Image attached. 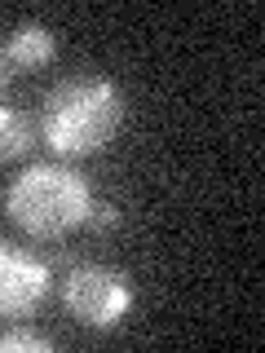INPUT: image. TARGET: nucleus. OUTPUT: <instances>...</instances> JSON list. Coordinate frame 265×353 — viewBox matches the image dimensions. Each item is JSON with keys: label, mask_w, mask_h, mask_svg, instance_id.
<instances>
[{"label": "nucleus", "mask_w": 265, "mask_h": 353, "mask_svg": "<svg viewBox=\"0 0 265 353\" xmlns=\"http://www.w3.org/2000/svg\"><path fill=\"white\" fill-rule=\"evenodd\" d=\"M49 296V265L0 239V318H22Z\"/></svg>", "instance_id": "20e7f679"}, {"label": "nucleus", "mask_w": 265, "mask_h": 353, "mask_svg": "<svg viewBox=\"0 0 265 353\" xmlns=\"http://www.w3.org/2000/svg\"><path fill=\"white\" fill-rule=\"evenodd\" d=\"M18 349H27V353H49V349H53V340H49V336H40V331H31V327L0 331V353H18Z\"/></svg>", "instance_id": "0eeeda50"}, {"label": "nucleus", "mask_w": 265, "mask_h": 353, "mask_svg": "<svg viewBox=\"0 0 265 353\" xmlns=\"http://www.w3.org/2000/svg\"><path fill=\"white\" fill-rule=\"evenodd\" d=\"M36 141V124L31 115H22L14 106H0V159H18Z\"/></svg>", "instance_id": "423d86ee"}, {"label": "nucleus", "mask_w": 265, "mask_h": 353, "mask_svg": "<svg viewBox=\"0 0 265 353\" xmlns=\"http://www.w3.org/2000/svg\"><path fill=\"white\" fill-rule=\"evenodd\" d=\"M124 124V93L106 75H71L44 97L40 137L53 154L84 159L110 146V137Z\"/></svg>", "instance_id": "f257e3e1"}, {"label": "nucleus", "mask_w": 265, "mask_h": 353, "mask_svg": "<svg viewBox=\"0 0 265 353\" xmlns=\"http://www.w3.org/2000/svg\"><path fill=\"white\" fill-rule=\"evenodd\" d=\"M5 80H9V71H5V53H0V93H5Z\"/></svg>", "instance_id": "1a4fd4ad"}, {"label": "nucleus", "mask_w": 265, "mask_h": 353, "mask_svg": "<svg viewBox=\"0 0 265 353\" xmlns=\"http://www.w3.org/2000/svg\"><path fill=\"white\" fill-rule=\"evenodd\" d=\"M93 203L97 199H93L84 176L71 168H58V163H31L5 190L9 221L36 239H58L66 230L88 225Z\"/></svg>", "instance_id": "f03ea898"}, {"label": "nucleus", "mask_w": 265, "mask_h": 353, "mask_svg": "<svg viewBox=\"0 0 265 353\" xmlns=\"http://www.w3.org/2000/svg\"><path fill=\"white\" fill-rule=\"evenodd\" d=\"M115 221H119L115 203H93V212H88V225H93V230H110Z\"/></svg>", "instance_id": "6e6552de"}, {"label": "nucleus", "mask_w": 265, "mask_h": 353, "mask_svg": "<svg viewBox=\"0 0 265 353\" xmlns=\"http://www.w3.org/2000/svg\"><path fill=\"white\" fill-rule=\"evenodd\" d=\"M66 309L84 327H115L132 309V283L110 265H75L66 274Z\"/></svg>", "instance_id": "7ed1b4c3"}, {"label": "nucleus", "mask_w": 265, "mask_h": 353, "mask_svg": "<svg viewBox=\"0 0 265 353\" xmlns=\"http://www.w3.org/2000/svg\"><path fill=\"white\" fill-rule=\"evenodd\" d=\"M53 58V31L40 27V22H22V27H14V36H9L5 44V62L14 66H40Z\"/></svg>", "instance_id": "39448f33"}]
</instances>
